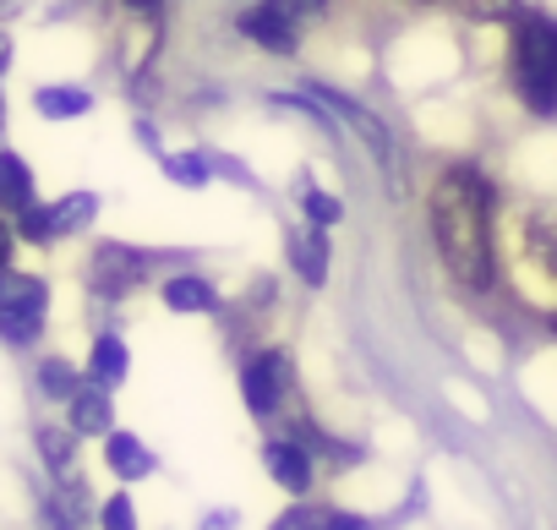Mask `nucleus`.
Returning <instances> with one entry per match:
<instances>
[{
	"mask_svg": "<svg viewBox=\"0 0 557 530\" xmlns=\"http://www.w3.org/2000/svg\"><path fill=\"white\" fill-rule=\"evenodd\" d=\"M432 235L465 291L492 285V186L475 164H454L432 192Z\"/></svg>",
	"mask_w": 557,
	"mask_h": 530,
	"instance_id": "f257e3e1",
	"label": "nucleus"
},
{
	"mask_svg": "<svg viewBox=\"0 0 557 530\" xmlns=\"http://www.w3.org/2000/svg\"><path fill=\"white\" fill-rule=\"evenodd\" d=\"M513 88L535 115H557V23L541 12H519L513 17Z\"/></svg>",
	"mask_w": 557,
	"mask_h": 530,
	"instance_id": "f03ea898",
	"label": "nucleus"
},
{
	"mask_svg": "<svg viewBox=\"0 0 557 530\" xmlns=\"http://www.w3.org/2000/svg\"><path fill=\"white\" fill-rule=\"evenodd\" d=\"M45 307H50L45 280L7 274V285H0V334H7L12 345H34V334L45 329Z\"/></svg>",
	"mask_w": 557,
	"mask_h": 530,
	"instance_id": "7ed1b4c3",
	"label": "nucleus"
},
{
	"mask_svg": "<svg viewBox=\"0 0 557 530\" xmlns=\"http://www.w3.org/2000/svg\"><path fill=\"white\" fill-rule=\"evenodd\" d=\"M307 104H323V110H334L367 148H372V159L383 164V175H399V159H394V137H388V126L367 110V104H356V99H345V94H334V88H307L301 94Z\"/></svg>",
	"mask_w": 557,
	"mask_h": 530,
	"instance_id": "20e7f679",
	"label": "nucleus"
},
{
	"mask_svg": "<svg viewBox=\"0 0 557 530\" xmlns=\"http://www.w3.org/2000/svg\"><path fill=\"white\" fill-rule=\"evenodd\" d=\"M240 389H246L251 416H273L278 399L290 394V356H285V350H262V356L240 372Z\"/></svg>",
	"mask_w": 557,
	"mask_h": 530,
	"instance_id": "39448f33",
	"label": "nucleus"
},
{
	"mask_svg": "<svg viewBox=\"0 0 557 530\" xmlns=\"http://www.w3.org/2000/svg\"><path fill=\"white\" fill-rule=\"evenodd\" d=\"M143 274H148V257H137V251H126V246H99V251H94V269H88V285H94L104 301H121Z\"/></svg>",
	"mask_w": 557,
	"mask_h": 530,
	"instance_id": "423d86ee",
	"label": "nucleus"
},
{
	"mask_svg": "<svg viewBox=\"0 0 557 530\" xmlns=\"http://www.w3.org/2000/svg\"><path fill=\"white\" fill-rule=\"evenodd\" d=\"M296 28H301V23H290L285 12L273 7V0H262L257 12L240 17V34H246L251 45H262V50H278V56H290V50H296Z\"/></svg>",
	"mask_w": 557,
	"mask_h": 530,
	"instance_id": "0eeeda50",
	"label": "nucleus"
},
{
	"mask_svg": "<svg viewBox=\"0 0 557 530\" xmlns=\"http://www.w3.org/2000/svg\"><path fill=\"white\" fill-rule=\"evenodd\" d=\"M268 470H273V481L278 486H290V492H307L312 486V454H307V443L296 437H273L268 443Z\"/></svg>",
	"mask_w": 557,
	"mask_h": 530,
	"instance_id": "6e6552de",
	"label": "nucleus"
},
{
	"mask_svg": "<svg viewBox=\"0 0 557 530\" xmlns=\"http://www.w3.org/2000/svg\"><path fill=\"white\" fill-rule=\"evenodd\" d=\"M290 262L307 285H323L329 280V241H323V224H307L290 235Z\"/></svg>",
	"mask_w": 557,
	"mask_h": 530,
	"instance_id": "1a4fd4ad",
	"label": "nucleus"
},
{
	"mask_svg": "<svg viewBox=\"0 0 557 530\" xmlns=\"http://www.w3.org/2000/svg\"><path fill=\"white\" fill-rule=\"evenodd\" d=\"M104 459H110V470H115V476H126V481L153 476V454H148L132 432H115V437L104 443Z\"/></svg>",
	"mask_w": 557,
	"mask_h": 530,
	"instance_id": "9d476101",
	"label": "nucleus"
},
{
	"mask_svg": "<svg viewBox=\"0 0 557 530\" xmlns=\"http://www.w3.org/2000/svg\"><path fill=\"white\" fill-rule=\"evenodd\" d=\"M273 530H372V525L339 508H290V514H278Z\"/></svg>",
	"mask_w": 557,
	"mask_h": 530,
	"instance_id": "9b49d317",
	"label": "nucleus"
},
{
	"mask_svg": "<svg viewBox=\"0 0 557 530\" xmlns=\"http://www.w3.org/2000/svg\"><path fill=\"white\" fill-rule=\"evenodd\" d=\"M0 202H7L12 219L34 202V181H28V164L17 153H0Z\"/></svg>",
	"mask_w": 557,
	"mask_h": 530,
	"instance_id": "f8f14e48",
	"label": "nucleus"
},
{
	"mask_svg": "<svg viewBox=\"0 0 557 530\" xmlns=\"http://www.w3.org/2000/svg\"><path fill=\"white\" fill-rule=\"evenodd\" d=\"M164 307H170V312H213L219 301H213L208 280L186 274V280H170V285H164Z\"/></svg>",
	"mask_w": 557,
	"mask_h": 530,
	"instance_id": "ddd939ff",
	"label": "nucleus"
},
{
	"mask_svg": "<svg viewBox=\"0 0 557 530\" xmlns=\"http://www.w3.org/2000/svg\"><path fill=\"white\" fill-rule=\"evenodd\" d=\"M72 427L77 432H110V394L104 389H77L72 394Z\"/></svg>",
	"mask_w": 557,
	"mask_h": 530,
	"instance_id": "4468645a",
	"label": "nucleus"
},
{
	"mask_svg": "<svg viewBox=\"0 0 557 530\" xmlns=\"http://www.w3.org/2000/svg\"><path fill=\"white\" fill-rule=\"evenodd\" d=\"M34 104H39V115L45 121H72V115H88V94L83 88H39L34 94Z\"/></svg>",
	"mask_w": 557,
	"mask_h": 530,
	"instance_id": "2eb2a0df",
	"label": "nucleus"
},
{
	"mask_svg": "<svg viewBox=\"0 0 557 530\" xmlns=\"http://www.w3.org/2000/svg\"><path fill=\"white\" fill-rule=\"evenodd\" d=\"M94 378L99 383H121L126 378V350H121L115 334H99V345H94Z\"/></svg>",
	"mask_w": 557,
	"mask_h": 530,
	"instance_id": "dca6fc26",
	"label": "nucleus"
},
{
	"mask_svg": "<svg viewBox=\"0 0 557 530\" xmlns=\"http://www.w3.org/2000/svg\"><path fill=\"white\" fill-rule=\"evenodd\" d=\"M94 208H99V197H94V192H72V197H61V202H55V235H66V230L88 224V219H94Z\"/></svg>",
	"mask_w": 557,
	"mask_h": 530,
	"instance_id": "f3484780",
	"label": "nucleus"
},
{
	"mask_svg": "<svg viewBox=\"0 0 557 530\" xmlns=\"http://www.w3.org/2000/svg\"><path fill=\"white\" fill-rule=\"evenodd\" d=\"M301 208H307V224H339V197L318 192V186H301Z\"/></svg>",
	"mask_w": 557,
	"mask_h": 530,
	"instance_id": "a211bd4d",
	"label": "nucleus"
},
{
	"mask_svg": "<svg viewBox=\"0 0 557 530\" xmlns=\"http://www.w3.org/2000/svg\"><path fill=\"white\" fill-rule=\"evenodd\" d=\"M39 389H45L50 399H72V394H77V372H72L66 361H45V367H39Z\"/></svg>",
	"mask_w": 557,
	"mask_h": 530,
	"instance_id": "6ab92c4d",
	"label": "nucleus"
},
{
	"mask_svg": "<svg viewBox=\"0 0 557 530\" xmlns=\"http://www.w3.org/2000/svg\"><path fill=\"white\" fill-rule=\"evenodd\" d=\"M530 251L541 257V269L557 280V219H541V224L530 230Z\"/></svg>",
	"mask_w": 557,
	"mask_h": 530,
	"instance_id": "aec40b11",
	"label": "nucleus"
},
{
	"mask_svg": "<svg viewBox=\"0 0 557 530\" xmlns=\"http://www.w3.org/2000/svg\"><path fill=\"white\" fill-rule=\"evenodd\" d=\"M454 7L465 12V17H481V23H513L519 17V0H454Z\"/></svg>",
	"mask_w": 557,
	"mask_h": 530,
	"instance_id": "412c9836",
	"label": "nucleus"
},
{
	"mask_svg": "<svg viewBox=\"0 0 557 530\" xmlns=\"http://www.w3.org/2000/svg\"><path fill=\"white\" fill-rule=\"evenodd\" d=\"M202 164H208L202 153H170V159H164V175H170V181H181V186H202V181H208V170H202Z\"/></svg>",
	"mask_w": 557,
	"mask_h": 530,
	"instance_id": "4be33fe9",
	"label": "nucleus"
},
{
	"mask_svg": "<svg viewBox=\"0 0 557 530\" xmlns=\"http://www.w3.org/2000/svg\"><path fill=\"white\" fill-rule=\"evenodd\" d=\"M17 230H23L28 241H55V208H39V202H28V208L17 213Z\"/></svg>",
	"mask_w": 557,
	"mask_h": 530,
	"instance_id": "5701e85b",
	"label": "nucleus"
},
{
	"mask_svg": "<svg viewBox=\"0 0 557 530\" xmlns=\"http://www.w3.org/2000/svg\"><path fill=\"white\" fill-rule=\"evenodd\" d=\"M39 448H45V459H50L55 470H66V459H72V437H66L61 427H39Z\"/></svg>",
	"mask_w": 557,
	"mask_h": 530,
	"instance_id": "b1692460",
	"label": "nucleus"
},
{
	"mask_svg": "<svg viewBox=\"0 0 557 530\" xmlns=\"http://www.w3.org/2000/svg\"><path fill=\"white\" fill-rule=\"evenodd\" d=\"M99 519H104V530H137V508H132V497H110Z\"/></svg>",
	"mask_w": 557,
	"mask_h": 530,
	"instance_id": "393cba45",
	"label": "nucleus"
},
{
	"mask_svg": "<svg viewBox=\"0 0 557 530\" xmlns=\"http://www.w3.org/2000/svg\"><path fill=\"white\" fill-rule=\"evenodd\" d=\"M273 7H278V12H285L290 23H301V17H312V12H323V7H329V0H273Z\"/></svg>",
	"mask_w": 557,
	"mask_h": 530,
	"instance_id": "a878e982",
	"label": "nucleus"
},
{
	"mask_svg": "<svg viewBox=\"0 0 557 530\" xmlns=\"http://www.w3.org/2000/svg\"><path fill=\"white\" fill-rule=\"evenodd\" d=\"M202 530H235V514H213V519H208Z\"/></svg>",
	"mask_w": 557,
	"mask_h": 530,
	"instance_id": "bb28decb",
	"label": "nucleus"
},
{
	"mask_svg": "<svg viewBox=\"0 0 557 530\" xmlns=\"http://www.w3.org/2000/svg\"><path fill=\"white\" fill-rule=\"evenodd\" d=\"M132 12H159V0H126Z\"/></svg>",
	"mask_w": 557,
	"mask_h": 530,
	"instance_id": "cd10ccee",
	"label": "nucleus"
},
{
	"mask_svg": "<svg viewBox=\"0 0 557 530\" xmlns=\"http://www.w3.org/2000/svg\"><path fill=\"white\" fill-rule=\"evenodd\" d=\"M552 329H557V318H552Z\"/></svg>",
	"mask_w": 557,
	"mask_h": 530,
	"instance_id": "c85d7f7f",
	"label": "nucleus"
}]
</instances>
